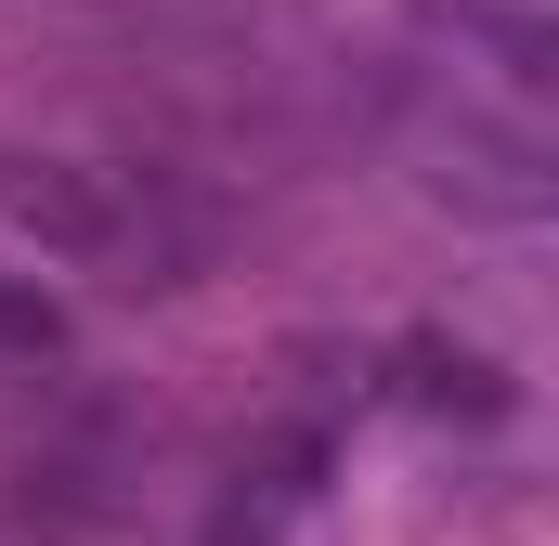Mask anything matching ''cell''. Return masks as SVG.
Wrapping results in <instances>:
<instances>
[{
    "instance_id": "1",
    "label": "cell",
    "mask_w": 559,
    "mask_h": 546,
    "mask_svg": "<svg viewBox=\"0 0 559 546\" xmlns=\"http://www.w3.org/2000/svg\"><path fill=\"white\" fill-rule=\"evenodd\" d=\"M0 209L52 248L66 273L105 286H195L222 261V195H195L182 169H118V156H13Z\"/></svg>"
},
{
    "instance_id": "2",
    "label": "cell",
    "mask_w": 559,
    "mask_h": 546,
    "mask_svg": "<svg viewBox=\"0 0 559 546\" xmlns=\"http://www.w3.org/2000/svg\"><path fill=\"white\" fill-rule=\"evenodd\" d=\"M391 143H404V169H417L455 222H508V235L559 222L547 131H534V118H508V105H481L468 79H417V92H404V118H391Z\"/></svg>"
},
{
    "instance_id": "3",
    "label": "cell",
    "mask_w": 559,
    "mask_h": 546,
    "mask_svg": "<svg viewBox=\"0 0 559 546\" xmlns=\"http://www.w3.org/2000/svg\"><path fill=\"white\" fill-rule=\"evenodd\" d=\"M325 495V416H274L248 455H235V482H222V521H209V546H274L299 508Z\"/></svg>"
},
{
    "instance_id": "4",
    "label": "cell",
    "mask_w": 559,
    "mask_h": 546,
    "mask_svg": "<svg viewBox=\"0 0 559 546\" xmlns=\"http://www.w3.org/2000/svg\"><path fill=\"white\" fill-rule=\"evenodd\" d=\"M404 391H417L429 416H508V404H521L481 352H442V339H417V352H404Z\"/></svg>"
},
{
    "instance_id": "5",
    "label": "cell",
    "mask_w": 559,
    "mask_h": 546,
    "mask_svg": "<svg viewBox=\"0 0 559 546\" xmlns=\"http://www.w3.org/2000/svg\"><path fill=\"white\" fill-rule=\"evenodd\" d=\"M66 352V299L39 273H0V365H52Z\"/></svg>"
}]
</instances>
